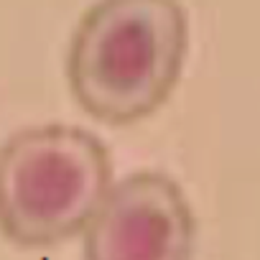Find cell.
<instances>
[{
  "label": "cell",
  "instance_id": "6da1fadb",
  "mask_svg": "<svg viewBox=\"0 0 260 260\" xmlns=\"http://www.w3.org/2000/svg\"><path fill=\"white\" fill-rule=\"evenodd\" d=\"M186 54L181 0H97L69 41V92L89 117L133 125L169 100Z\"/></svg>",
  "mask_w": 260,
  "mask_h": 260
},
{
  "label": "cell",
  "instance_id": "3957f363",
  "mask_svg": "<svg viewBox=\"0 0 260 260\" xmlns=\"http://www.w3.org/2000/svg\"><path fill=\"white\" fill-rule=\"evenodd\" d=\"M84 235V260H191L197 219L181 186L161 171L115 181Z\"/></svg>",
  "mask_w": 260,
  "mask_h": 260
},
{
  "label": "cell",
  "instance_id": "7a4b0ae2",
  "mask_svg": "<svg viewBox=\"0 0 260 260\" xmlns=\"http://www.w3.org/2000/svg\"><path fill=\"white\" fill-rule=\"evenodd\" d=\"M110 186V151L92 130L26 127L0 148V230L21 247L59 245L84 230Z\"/></svg>",
  "mask_w": 260,
  "mask_h": 260
}]
</instances>
